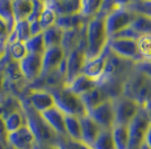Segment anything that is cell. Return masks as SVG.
Instances as JSON below:
<instances>
[{
	"mask_svg": "<svg viewBox=\"0 0 151 149\" xmlns=\"http://www.w3.org/2000/svg\"><path fill=\"white\" fill-rule=\"evenodd\" d=\"M7 55V44L0 42V62L6 57Z\"/></svg>",
	"mask_w": 151,
	"mask_h": 149,
	"instance_id": "7bdbcfd3",
	"label": "cell"
},
{
	"mask_svg": "<svg viewBox=\"0 0 151 149\" xmlns=\"http://www.w3.org/2000/svg\"><path fill=\"white\" fill-rule=\"evenodd\" d=\"M139 36L142 35H151V17L137 13L135 18L133 19L132 24L130 26Z\"/></svg>",
	"mask_w": 151,
	"mask_h": 149,
	"instance_id": "83f0119b",
	"label": "cell"
},
{
	"mask_svg": "<svg viewBox=\"0 0 151 149\" xmlns=\"http://www.w3.org/2000/svg\"><path fill=\"white\" fill-rule=\"evenodd\" d=\"M29 29H31L32 36H35V35H38V34H42V33H43V29L41 28L38 20H35V21L29 23Z\"/></svg>",
	"mask_w": 151,
	"mask_h": 149,
	"instance_id": "ab89813d",
	"label": "cell"
},
{
	"mask_svg": "<svg viewBox=\"0 0 151 149\" xmlns=\"http://www.w3.org/2000/svg\"><path fill=\"white\" fill-rule=\"evenodd\" d=\"M4 122H5V127H6L7 133H12L15 132L22 127H24L26 124V117L23 111V108L10 113L9 116H7L6 118H4Z\"/></svg>",
	"mask_w": 151,
	"mask_h": 149,
	"instance_id": "603a6c76",
	"label": "cell"
},
{
	"mask_svg": "<svg viewBox=\"0 0 151 149\" xmlns=\"http://www.w3.org/2000/svg\"><path fill=\"white\" fill-rule=\"evenodd\" d=\"M65 87H68L72 93L77 94L78 96H81L82 94H85L86 92L90 91L91 89L97 87V84L90 77H88V76H86V75L83 74H80L78 75L72 82H70L68 85H65Z\"/></svg>",
	"mask_w": 151,
	"mask_h": 149,
	"instance_id": "d6986e66",
	"label": "cell"
},
{
	"mask_svg": "<svg viewBox=\"0 0 151 149\" xmlns=\"http://www.w3.org/2000/svg\"><path fill=\"white\" fill-rule=\"evenodd\" d=\"M0 19L7 25L9 33H12L16 25L13 11V1L0 0Z\"/></svg>",
	"mask_w": 151,
	"mask_h": 149,
	"instance_id": "4316f807",
	"label": "cell"
},
{
	"mask_svg": "<svg viewBox=\"0 0 151 149\" xmlns=\"http://www.w3.org/2000/svg\"><path fill=\"white\" fill-rule=\"evenodd\" d=\"M150 127L148 112L141 108L138 114L129 123V147L127 149H140L145 143V136Z\"/></svg>",
	"mask_w": 151,
	"mask_h": 149,
	"instance_id": "277c9868",
	"label": "cell"
},
{
	"mask_svg": "<svg viewBox=\"0 0 151 149\" xmlns=\"http://www.w3.org/2000/svg\"><path fill=\"white\" fill-rule=\"evenodd\" d=\"M111 131H112L115 149H127L129 147V126L115 123Z\"/></svg>",
	"mask_w": 151,
	"mask_h": 149,
	"instance_id": "7402d4cb",
	"label": "cell"
},
{
	"mask_svg": "<svg viewBox=\"0 0 151 149\" xmlns=\"http://www.w3.org/2000/svg\"><path fill=\"white\" fill-rule=\"evenodd\" d=\"M126 7L134 13L151 17V1H126Z\"/></svg>",
	"mask_w": 151,
	"mask_h": 149,
	"instance_id": "d590c367",
	"label": "cell"
},
{
	"mask_svg": "<svg viewBox=\"0 0 151 149\" xmlns=\"http://www.w3.org/2000/svg\"><path fill=\"white\" fill-rule=\"evenodd\" d=\"M80 123H81V141L87 143L90 147H93L97 137L99 136L103 129L88 114L80 118Z\"/></svg>",
	"mask_w": 151,
	"mask_h": 149,
	"instance_id": "e0dca14e",
	"label": "cell"
},
{
	"mask_svg": "<svg viewBox=\"0 0 151 149\" xmlns=\"http://www.w3.org/2000/svg\"><path fill=\"white\" fill-rule=\"evenodd\" d=\"M25 46L28 54H38L43 55L46 50L45 47L44 39H43V34H38L35 36H31L29 39L25 42Z\"/></svg>",
	"mask_w": 151,
	"mask_h": 149,
	"instance_id": "f546056e",
	"label": "cell"
},
{
	"mask_svg": "<svg viewBox=\"0 0 151 149\" xmlns=\"http://www.w3.org/2000/svg\"><path fill=\"white\" fill-rule=\"evenodd\" d=\"M33 149H60L58 145H47V143H36Z\"/></svg>",
	"mask_w": 151,
	"mask_h": 149,
	"instance_id": "b9f144b4",
	"label": "cell"
},
{
	"mask_svg": "<svg viewBox=\"0 0 151 149\" xmlns=\"http://www.w3.org/2000/svg\"><path fill=\"white\" fill-rule=\"evenodd\" d=\"M20 109H22V103L16 95L7 92L0 94V116L2 118H6L10 113L18 111Z\"/></svg>",
	"mask_w": 151,
	"mask_h": 149,
	"instance_id": "ac0fdd59",
	"label": "cell"
},
{
	"mask_svg": "<svg viewBox=\"0 0 151 149\" xmlns=\"http://www.w3.org/2000/svg\"><path fill=\"white\" fill-rule=\"evenodd\" d=\"M80 99H81L82 103H83L87 112H89L90 110H93L94 108H96L98 104H101V102H104L105 100L108 99V98L106 96V94L104 93V91L97 85L96 87L91 89L90 91L86 92L85 94H82L81 96H80Z\"/></svg>",
	"mask_w": 151,
	"mask_h": 149,
	"instance_id": "ffe728a7",
	"label": "cell"
},
{
	"mask_svg": "<svg viewBox=\"0 0 151 149\" xmlns=\"http://www.w3.org/2000/svg\"><path fill=\"white\" fill-rule=\"evenodd\" d=\"M140 149H150L149 148V147H148V146H147V143H143V145H142V146H141V147H140Z\"/></svg>",
	"mask_w": 151,
	"mask_h": 149,
	"instance_id": "bcb514c9",
	"label": "cell"
},
{
	"mask_svg": "<svg viewBox=\"0 0 151 149\" xmlns=\"http://www.w3.org/2000/svg\"><path fill=\"white\" fill-rule=\"evenodd\" d=\"M135 16H137V13L129 9L126 7V1H124L122 6L115 9L113 13H109L105 18V26H106L108 38L117 34L119 31L130 27Z\"/></svg>",
	"mask_w": 151,
	"mask_h": 149,
	"instance_id": "5b68a950",
	"label": "cell"
},
{
	"mask_svg": "<svg viewBox=\"0 0 151 149\" xmlns=\"http://www.w3.org/2000/svg\"><path fill=\"white\" fill-rule=\"evenodd\" d=\"M20 103H22V108L26 117V124L29 127L33 135L35 136L36 143L58 145L59 136L47 126V123L42 118L41 113L35 111L24 100H20Z\"/></svg>",
	"mask_w": 151,
	"mask_h": 149,
	"instance_id": "7a4b0ae2",
	"label": "cell"
},
{
	"mask_svg": "<svg viewBox=\"0 0 151 149\" xmlns=\"http://www.w3.org/2000/svg\"><path fill=\"white\" fill-rule=\"evenodd\" d=\"M107 44L108 35L105 19L96 16L90 19L86 26V58L93 60L101 56L107 48Z\"/></svg>",
	"mask_w": 151,
	"mask_h": 149,
	"instance_id": "6da1fadb",
	"label": "cell"
},
{
	"mask_svg": "<svg viewBox=\"0 0 151 149\" xmlns=\"http://www.w3.org/2000/svg\"><path fill=\"white\" fill-rule=\"evenodd\" d=\"M45 4L55 11L58 17L78 15L81 8V0H54L45 1Z\"/></svg>",
	"mask_w": 151,
	"mask_h": 149,
	"instance_id": "2e32d148",
	"label": "cell"
},
{
	"mask_svg": "<svg viewBox=\"0 0 151 149\" xmlns=\"http://www.w3.org/2000/svg\"><path fill=\"white\" fill-rule=\"evenodd\" d=\"M58 146L60 149H93V147L88 146L83 141L72 140L68 137H59Z\"/></svg>",
	"mask_w": 151,
	"mask_h": 149,
	"instance_id": "e575fe53",
	"label": "cell"
},
{
	"mask_svg": "<svg viewBox=\"0 0 151 149\" xmlns=\"http://www.w3.org/2000/svg\"><path fill=\"white\" fill-rule=\"evenodd\" d=\"M145 110H147V112H148V117H149V122H150V126H151V106L147 108Z\"/></svg>",
	"mask_w": 151,
	"mask_h": 149,
	"instance_id": "f6af8a7d",
	"label": "cell"
},
{
	"mask_svg": "<svg viewBox=\"0 0 151 149\" xmlns=\"http://www.w3.org/2000/svg\"><path fill=\"white\" fill-rule=\"evenodd\" d=\"M145 143H147V146L151 149V126L148 129V132H147V136H145Z\"/></svg>",
	"mask_w": 151,
	"mask_h": 149,
	"instance_id": "ee69618b",
	"label": "cell"
},
{
	"mask_svg": "<svg viewBox=\"0 0 151 149\" xmlns=\"http://www.w3.org/2000/svg\"><path fill=\"white\" fill-rule=\"evenodd\" d=\"M134 70L147 77L151 79V61L142 60L140 62L134 63Z\"/></svg>",
	"mask_w": 151,
	"mask_h": 149,
	"instance_id": "74e56055",
	"label": "cell"
},
{
	"mask_svg": "<svg viewBox=\"0 0 151 149\" xmlns=\"http://www.w3.org/2000/svg\"><path fill=\"white\" fill-rule=\"evenodd\" d=\"M50 92L54 98V106L64 116H73L81 118L88 114L80 96L72 93L67 87H58L54 90H51Z\"/></svg>",
	"mask_w": 151,
	"mask_h": 149,
	"instance_id": "3957f363",
	"label": "cell"
},
{
	"mask_svg": "<svg viewBox=\"0 0 151 149\" xmlns=\"http://www.w3.org/2000/svg\"><path fill=\"white\" fill-rule=\"evenodd\" d=\"M90 19L83 18L80 13L78 15H72V16H60L58 17L57 26L60 27L63 31H71V29H77L85 26Z\"/></svg>",
	"mask_w": 151,
	"mask_h": 149,
	"instance_id": "44dd1931",
	"label": "cell"
},
{
	"mask_svg": "<svg viewBox=\"0 0 151 149\" xmlns=\"http://www.w3.org/2000/svg\"><path fill=\"white\" fill-rule=\"evenodd\" d=\"M45 6L44 1H38V0H33V9H32V13L29 15V17L27 19L28 23H32V21H35V20H38L41 13L43 11Z\"/></svg>",
	"mask_w": 151,
	"mask_h": 149,
	"instance_id": "8d00e7d4",
	"label": "cell"
},
{
	"mask_svg": "<svg viewBox=\"0 0 151 149\" xmlns=\"http://www.w3.org/2000/svg\"><path fill=\"white\" fill-rule=\"evenodd\" d=\"M6 143L14 149H33L36 139L29 127L25 124L17 131L8 133Z\"/></svg>",
	"mask_w": 151,
	"mask_h": 149,
	"instance_id": "7c38bea8",
	"label": "cell"
},
{
	"mask_svg": "<svg viewBox=\"0 0 151 149\" xmlns=\"http://www.w3.org/2000/svg\"><path fill=\"white\" fill-rule=\"evenodd\" d=\"M19 68L22 71V74L24 76L27 84H31L35 82L42 75V55L38 54H27L20 61Z\"/></svg>",
	"mask_w": 151,
	"mask_h": 149,
	"instance_id": "8fae6325",
	"label": "cell"
},
{
	"mask_svg": "<svg viewBox=\"0 0 151 149\" xmlns=\"http://www.w3.org/2000/svg\"><path fill=\"white\" fill-rule=\"evenodd\" d=\"M88 116L101 129H112L115 124V111L112 99H107L88 112Z\"/></svg>",
	"mask_w": 151,
	"mask_h": 149,
	"instance_id": "9c48e42d",
	"label": "cell"
},
{
	"mask_svg": "<svg viewBox=\"0 0 151 149\" xmlns=\"http://www.w3.org/2000/svg\"><path fill=\"white\" fill-rule=\"evenodd\" d=\"M33 9V0H14L13 11L15 21L27 20Z\"/></svg>",
	"mask_w": 151,
	"mask_h": 149,
	"instance_id": "d4e9b609",
	"label": "cell"
},
{
	"mask_svg": "<svg viewBox=\"0 0 151 149\" xmlns=\"http://www.w3.org/2000/svg\"><path fill=\"white\" fill-rule=\"evenodd\" d=\"M18 99L26 101L38 113H42L54 106V98L47 90L26 87V92L20 94Z\"/></svg>",
	"mask_w": 151,
	"mask_h": 149,
	"instance_id": "ba28073f",
	"label": "cell"
},
{
	"mask_svg": "<svg viewBox=\"0 0 151 149\" xmlns=\"http://www.w3.org/2000/svg\"><path fill=\"white\" fill-rule=\"evenodd\" d=\"M93 149H115L111 129H103L93 145Z\"/></svg>",
	"mask_w": 151,
	"mask_h": 149,
	"instance_id": "d6a6232c",
	"label": "cell"
},
{
	"mask_svg": "<svg viewBox=\"0 0 151 149\" xmlns=\"http://www.w3.org/2000/svg\"><path fill=\"white\" fill-rule=\"evenodd\" d=\"M139 55L142 60L151 61V35H142L137 40Z\"/></svg>",
	"mask_w": 151,
	"mask_h": 149,
	"instance_id": "836d02e7",
	"label": "cell"
},
{
	"mask_svg": "<svg viewBox=\"0 0 151 149\" xmlns=\"http://www.w3.org/2000/svg\"><path fill=\"white\" fill-rule=\"evenodd\" d=\"M86 50L78 47L65 56V81L64 87L72 82L78 75L81 74L82 67L86 63Z\"/></svg>",
	"mask_w": 151,
	"mask_h": 149,
	"instance_id": "30bf717a",
	"label": "cell"
},
{
	"mask_svg": "<svg viewBox=\"0 0 151 149\" xmlns=\"http://www.w3.org/2000/svg\"><path fill=\"white\" fill-rule=\"evenodd\" d=\"M107 48L115 56L122 60L137 63L142 61L139 55L137 40L133 39H122V38H111L108 39Z\"/></svg>",
	"mask_w": 151,
	"mask_h": 149,
	"instance_id": "8992f818",
	"label": "cell"
},
{
	"mask_svg": "<svg viewBox=\"0 0 151 149\" xmlns=\"http://www.w3.org/2000/svg\"><path fill=\"white\" fill-rule=\"evenodd\" d=\"M42 34H43V39H44L46 48L61 46L63 38V31L60 27H58L57 25L52 26L50 28L43 31Z\"/></svg>",
	"mask_w": 151,
	"mask_h": 149,
	"instance_id": "484cf974",
	"label": "cell"
},
{
	"mask_svg": "<svg viewBox=\"0 0 151 149\" xmlns=\"http://www.w3.org/2000/svg\"><path fill=\"white\" fill-rule=\"evenodd\" d=\"M7 136H8V133H7L6 127H5L4 118L0 116V143H6Z\"/></svg>",
	"mask_w": 151,
	"mask_h": 149,
	"instance_id": "60d3db41",
	"label": "cell"
},
{
	"mask_svg": "<svg viewBox=\"0 0 151 149\" xmlns=\"http://www.w3.org/2000/svg\"><path fill=\"white\" fill-rule=\"evenodd\" d=\"M9 34H10V33H9V29H8L7 25L0 19V42L6 43Z\"/></svg>",
	"mask_w": 151,
	"mask_h": 149,
	"instance_id": "f35d334b",
	"label": "cell"
},
{
	"mask_svg": "<svg viewBox=\"0 0 151 149\" xmlns=\"http://www.w3.org/2000/svg\"><path fill=\"white\" fill-rule=\"evenodd\" d=\"M64 58H65V54L61 46L46 48L44 54L42 55V64H43L42 75H46L57 71L59 66L61 65V63L64 61Z\"/></svg>",
	"mask_w": 151,
	"mask_h": 149,
	"instance_id": "4fadbf2b",
	"label": "cell"
},
{
	"mask_svg": "<svg viewBox=\"0 0 151 149\" xmlns=\"http://www.w3.org/2000/svg\"><path fill=\"white\" fill-rule=\"evenodd\" d=\"M107 55H108V50H105V52L98 57H95L93 60H87L83 67H82L81 74L86 75L90 77L91 80L97 82L101 79L105 68H106V63H107ZM97 84V83H96Z\"/></svg>",
	"mask_w": 151,
	"mask_h": 149,
	"instance_id": "5bb4252c",
	"label": "cell"
},
{
	"mask_svg": "<svg viewBox=\"0 0 151 149\" xmlns=\"http://www.w3.org/2000/svg\"><path fill=\"white\" fill-rule=\"evenodd\" d=\"M113 103L115 111V123L117 124L129 126V123L134 119L141 109V106L137 101L130 99L125 95H121L114 99Z\"/></svg>",
	"mask_w": 151,
	"mask_h": 149,
	"instance_id": "52a82bcc",
	"label": "cell"
},
{
	"mask_svg": "<svg viewBox=\"0 0 151 149\" xmlns=\"http://www.w3.org/2000/svg\"><path fill=\"white\" fill-rule=\"evenodd\" d=\"M64 127H65V137L72 140L81 141V123L80 118L73 116L64 117Z\"/></svg>",
	"mask_w": 151,
	"mask_h": 149,
	"instance_id": "cb8c5ba5",
	"label": "cell"
},
{
	"mask_svg": "<svg viewBox=\"0 0 151 149\" xmlns=\"http://www.w3.org/2000/svg\"><path fill=\"white\" fill-rule=\"evenodd\" d=\"M42 118L47 126L54 131L59 137H65V127H64V114L57 106H52L49 110L41 113Z\"/></svg>",
	"mask_w": 151,
	"mask_h": 149,
	"instance_id": "9a60e30c",
	"label": "cell"
},
{
	"mask_svg": "<svg viewBox=\"0 0 151 149\" xmlns=\"http://www.w3.org/2000/svg\"><path fill=\"white\" fill-rule=\"evenodd\" d=\"M7 53L10 57V60H13L15 62H20L28 54L27 50H26L25 43H22L18 40L7 44Z\"/></svg>",
	"mask_w": 151,
	"mask_h": 149,
	"instance_id": "4dcf8cb0",
	"label": "cell"
},
{
	"mask_svg": "<svg viewBox=\"0 0 151 149\" xmlns=\"http://www.w3.org/2000/svg\"><path fill=\"white\" fill-rule=\"evenodd\" d=\"M57 20H58V15L55 13V11L45 4L44 9H43V11H42L40 18H38V23H40L41 28L43 31H45V29L50 28L52 26H55L57 25Z\"/></svg>",
	"mask_w": 151,
	"mask_h": 149,
	"instance_id": "1f68e13d",
	"label": "cell"
},
{
	"mask_svg": "<svg viewBox=\"0 0 151 149\" xmlns=\"http://www.w3.org/2000/svg\"><path fill=\"white\" fill-rule=\"evenodd\" d=\"M6 149H14V148H12L10 146H8V145H7V143H6Z\"/></svg>",
	"mask_w": 151,
	"mask_h": 149,
	"instance_id": "7dc6e473",
	"label": "cell"
},
{
	"mask_svg": "<svg viewBox=\"0 0 151 149\" xmlns=\"http://www.w3.org/2000/svg\"><path fill=\"white\" fill-rule=\"evenodd\" d=\"M101 4V0H81L80 15L86 19L94 18L99 13Z\"/></svg>",
	"mask_w": 151,
	"mask_h": 149,
	"instance_id": "f1b7e54d",
	"label": "cell"
}]
</instances>
